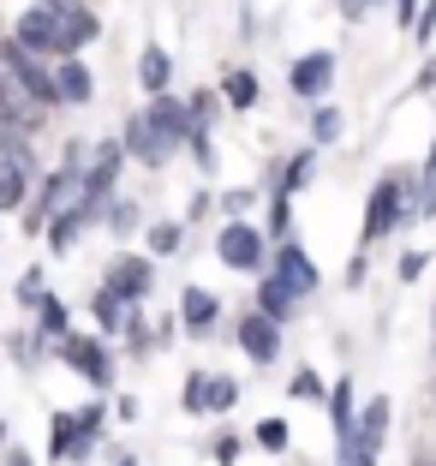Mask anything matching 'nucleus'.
Returning <instances> with one entry per match:
<instances>
[{"label": "nucleus", "instance_id": "obj_1", "mask_svg": "<svg viewBox=\"0 0 436 466\" xmlns=\"http://www.w3.org/2000/svg\"><path fill=\"white\" fill-rule=\"evenodd\" d=\"M96 36V13L90 6H36V13H25L18 18V30H13V42L25 48V55H36V60H72L84 48V42Z\"/></svg>", "mask_w": 436, "mask_h": 466}, {"label": "nucleus", "instance_id": "obj_2", "mask_svg": "<svg viewBox=\"0 0 436 466\" xmlns=\"http://www.w3.org/2000/svg\"><path fill=\"white\" fill-rule=\"evenodd\" d=\"M0 72H6V78L18 84V96L25 102H36V108H60V90H55V72L42 66L36 55H25V48H18L13 36L0 42Z\"/></svg>", "mask_w": 436, "mask_h": 466}, {"label": "nucleus", "instance_id": "obj_3", "mask_svg": "<svg viewBox=\"0 0 436 466\" xmlns=\"http://www.w3.org/2000/svg\"><path fill=\"white\" fill-rule=\"evenodd\" d=\"M407 192H412V179H407V174H389L377 192H370V204H365V246H377L382 233H395L401 221L412 216Z\"/></svg>", "mask_w": 436, "mask_h": 466}, {"label": "nucleus", "instance_id": "obj_4", "mask_svg": "<svg viewBox=\"0 0 436 466\" xmlns=\"http://www.w3.org/2000/svg\"><path fill=\"white\" fill-rule=\"evenodd\" d=\"M216 258L228 263V269H263V233L251 228V221H228L221 228V239H216Z\"/></svg>", "mask_w": 436, "mask_h": 466}, {"label": "nucleus", "instance_id": "obj_5", "mask_svg": "<svg viewBox=\"0 0 436 466\" xmlns=\"http://www.w3.org/2000/svg\"><path fill=\"white\" fill-rule=\"evenodd\" d=\"M329 84H335V55H329V48L305 55L299 66L287 72V90H293V96H305V102H317V96L329 90Z\"/></svg>", "mask_w": 436, "mask_h": 466}, {"label": "nucleus", "instance_id": "obj_6", "mask_svg": "<svg viewBox=\"0 0 436 466\" xmlns=\"http://www.w3.org/2000/svg\"><path fill=\"white\" fill-rule=\"evenodd\" d=\"M102 288H108V293H114L120 305H137L144 293L156 288V269H150L144 258H120V263L108 269V281H102Z\"/></svg>", "mask_w": 436, "mask_h": 466}, {"label": "nucleus", "instance_id": "obj_7", "mask_svg": "<svg viewBox=\"0 0 436 466\" xmlns=\"http://www.w3.org/2000/svg\"><path fill=\"white\" fill-rule=\"evenodd\" d=\"M144 120H150V132L162 137L167 150L191 137V108H186V102H174V96H156L150 108H144Z\"/></svg>", "mask_w": 436, "mask_h": 466}, {"label": "nucleus", "instance_id": "obj_8", "mask_svg": "<svg viewBox=\"0 0 436 466\" xmlns=\"http://www.w3.org/2000/svg\"><path fill=\"white\" fill-rule=\"evenodd\" d=\"M239 347L251 353V365H275V353H281V323H269V317H239Z\"/></svg>", "mask_w": 436, "mask_h": 466}, {"label": "nucleus", "instance_id": "obj_9", "mask_svg": "<svg viewBox=\"0 0 436 466\" xmlns=\"http://www.w3.org/2000/svg\"><path fill=\"white\" fill-rule=\"evenodd\" d=\"M60 353H66V365L72 370H84V377H90L96 389H108L114 383V359H108V347H96V341H60Z\"/></svg>", "mask_w": 436, "mask_h": 466}, {"label": "nucleus", "instance_id": "obj_10", "mask_svg": "<svg viewBox=\"0 0 436 466\" xmlns=\"http://www.w3.org/2000/svg\"><path fill=\"white\" fill-rule=\"evenodd\" d=\"M382 437H389V400H370V407L359 412V425H353V442H347L341 454H370V461H377Z\"/></svg>", "mask_w": 436, "mask_h": 466}, {"label": "nucleus", "instance_id": "obj_11", "mask_svg": "<svg viewBox=\"0 0 436 466\" xmlns=\"http://www.w3.org/2000/svg\"><path fill=\"white\" fill-rule=\"evenodd\" d=\"M275 275H281L287 288H299V293H311V288H317V263L305 258V246L293 239V233H287L281 251H275Z\"/></svg>", "mask_w": 436, "mask_h": 466}, {"label": "nucleus", "instance_id": "obj_12", "mask_svg": "<svg viewBox=\"0 0 436 466\" xmlns=\"http://www.w3.org/2000/svg\"><path fill=\"white\" fill-rule=\"evenodd\" d=\"M120 150H126V156H137L144 167H162V162H167V144L150 132V120H144V114H132V120H126V132H120Z\"/></svg>", "mask_w": 436, "mask_h": 466}, {"label": "nucleus", "instance_id": "obj_13", "mask_svg": "<svg viewBox=\"0 0 436 466\" xmlns=\"http://www.w3.org/2000/svg\"><path fill=\"white\" fill-rule=\"evenodd\" d=\"M299 311V288H287L281 275H269L258 288V317H269V323H287V317Z\"/></svg>", "mask_w": 436, "mask_h": 466}, {"label": "nucleus", "instance_id": "obj_14", "mask_svg": "<svg viewBox=\"0 0 436 466\" xmlns=\"http://www.w3.org/2000/svg\"><path fill=\"white\" fill-rule=\"evenodd\" d=\"M216 317H221V305H216V293H209V288H186V293H179V323H186L191 335H204Z\"/></svg>", "mask_w": 436, "mask_h": 466}, {"label": "nucleus", "instance_id": "obj_15", "mask_svg": "<svg viewBox=\"0 0 436 466\" xmlns=\"http://www.w3.org/2000/svg\"><path fill=\"white\" fill-rule=\"evenodd\" d=\"M48 454H55V461H84V454H90V437L78 431V412H60V419H55V442H48Z\"/></svg>", "mask_w": 436, "mask_h": 466}, {"label": "nucleus", "instance_id": "obj_16", "mask_svg": "<svg viewBox=\"0 0 436 466\" xmlns=\"http://www.w3.org/2000/svg\"><path fill=\"white\" fill-rule=\"evenodd\" d=\"M323 407H329V419H335V442L347 449V442H353V425H359V419H353V383L341 377V383L323 395Z\"/></svg>", "mask_w": 436, "mask_h": 466}, {"label": "nucleus", "instance_id": "obj_17", "mask_svg": "<svg viewBox=\"0 0 436 466\" xmlns=\"http://www.w3.org/2000/svg\"><path fill=\"white\" fill-rule=\"evenodd\" d=\"M55 90H60V102H90V72H84V60H60V72H55Z\"/></svg>", "mask_w": 436, "mask_h": 466}, {"label": "nucleus", "instance_id": "obj_18", "mask_svg": "<svg viewBox=\"0 0 436 466\" xmlns=\"http://www.w3.org/2000/svg\"><path fill=\"white\" fill-rule=\"evenodd\" d=\"M0 126H13V132H30V108H25V96H18V84L0 72Z\"/></svg>", "mask_w": 436, "mask_h": 466}, {"label": "nucleus", "instance_id": "obj_19", "mask_svg": "<svg viewBox=\"0 0 436 466\" xmlns=\"http://www.w3.org/2000/svg\"><path fill=\"white\" fill-rule=\"evenodd\" d=\"M137 78H144V90H150V96H162L167 78H174V60H167L162 48H144V60H137Z\"/></svg>", "mask_w": 436, "mask_h": 466}, {"label": "nucleus", "instance_id": "obj_20", "mask_svg": "<svg viewBox=\"0 0 436 466\" xmlns=\"http://www.w3.org/2000/svg\"><path fill=\"white\" fill-rule=\"evenodd\" d=\"M221 96H228V108H251L258 102V78L251 72H228L221 78Z\"/></svg>", "mask_w": 436, "mask_h": 466}, {"label": "nucleus", "instance_id": "obj_21", "mask_svg": "<svg viewBox=\"0 0 436 466\" xmlns=\"http://www.w3.org/2000/svg\"><path fill=\"white\" fill-rule=\"evenodd\" d=\"M90 311H96V323H102V329H126V305L114 299L108 288H102V293L90 299Z\"/></svg>", "mask_w": 436, "mask_h": 466}, {"label": "nucleus", "instance_id": "obj_22", "mask_svg": "<svg viewBox=\"0 0 436 466\" xmlns=\"http://www.w3.org/2000/svg\"><path fill=\"white\" fill-rule=\"evenodd\" d=\"M18 198H25V167H13V162H0V209H13Z\"/></svg>", "mask_w": 436, "mask_h": 466}, {"label": "nucleus", "instance_id": "obj_23", "mask_svg": "<svg viewBox=\"0 0 436 466\" xmlns=\"http://www.w3.org/2000/svg\"><path fill=\"white\" fill-rule=\"evenodd\" d=\"M179 400H186V412H209V370H191Z\"/></svg>", "mask_w": 436, "mask_h": 466}, {"label": "nucleus", "instance_id": "obj_24", "mask_svg": "<svg viewBox=\"0 0 436 466\" xmlns=\"http://www.w3.org/2000/svg\"><path fill=\"white\" fill-rule=\"evenodd\" d=\"M239 407V383L233 377H209V412H233Z\"/></svg>", "mask_w": 436, "mask_h": 466}, {"label": "nucleus", "instance_id": "obj_25", "mask_svg": "<svg viewBox=\"0 0 436 466\" xmlns=\"http://www.w3.org/2000/svg\"><path fill=\"white\" fill-rule=\"evenodd\" d=\"M258 442H263L269 454H281L287 442H293V431H287V419H263V425H258Z\"/></svg>", "mask_w": 436, "mask_h": 466}, {"label": "nucleus", "instance_id": "obj_26", "mask_svg": "<svg viewBox=\"0 0 436 466\" xmlns=\"http://www.w3.org/2000/svg\"><path fill=\"white\" fill-rule=\"evenodd\" d=\"M36 317H42V335H66V305H60L55 293L36 305Z\"/></svg>", "mask_w": 436, "mask_h": 466}, {"label": "nucleus", "instance_id": "obj_27", "mask_svg": "<svg viewBox=\"0 0 436 466\" xmlns=\"http://www.w3.org/2000/svg\"><path fill=\"white\" fill-rule=\"evenodd\" d=\"M311 137H317V144L341 137V114H335V108H317V114H311Z\"/></svg>", "mask_w": 436, "mask_h": 466}, {"label": "nucleus", "instance_id": "obj_28", "mask_svg": "<svg viewBox=\"0 0 436 466\" xmlns=\"http://www.w3.org/2000/svg\"><path fill=\"white\" fill-rule=\"evenodd\" d=\"M293 395H299V400H323L329 389H323V377H317V370H293Z\"/></svg>", "mask_w": 436, "mask_h": 466}, {"label": "nucleus", "instance_id": "obj_29", "mask_svg": "<svg viewBox=\"0 0 436 466\" xmlns=\"http://www.w3.org/2000/svg\"><path fill=\"white\" fill-rule=\"evenodd\" d=\"M78 228H84L78 209H60V216H55V246H72V239H78Z\"/></svg>", "mask_w": 436, "mask_h": 466}, {"label": "nucleus", "instance_id": "obj_30", "mask_svg": "<svg viewBox=\"0 0 436 466\" xmlns=\"http://www.w3.org/2000/svg\"><path fill=\"white\" fill-rule=\"evenodd\" d=\"M150 251H179V221H156L150 228Z\"/></svg>", "mask_w": 436, "mask_h": 466}, {"label": "nucleus", "instance_id": "obj_31", "mask_svg": "<svg viewBox=\"0 0 436 466\" xmlns=\"http://www.w3.org/2000/svg\"><path fill=\"white\" fill-rule=\"evenodd\" d=\"M102 216H108V228H120V233H126V228L137 221V209L126 204V198H108V209H102Z\"/></svg>", "mask_w": 436, "mask_h": 466}, {"label": "nucleus", "instance_id": "obj_32", "mask_svg": "<svg viewBox=\"0 0 436 466\" xmlns=\"http://www.w3.org/2000/svg\"><path fill=\"white\" fill-rule=\"evenodd\" d=\"M126 335H132V353H150V341H156V335H150V323H144V317H126Z\"/></svg>", "mask_w": 436, "mask_h": 466}, {"label": "nucleus", "instance_id": "obj_33", "mask_svg": "<svg viewBox=\"0 0 436 466\" xmlns=\"http://www.w3.org/2000/svg\"><path fill=\"white\" fill-rule=\"evenodd\" d=\"M78 431H84V437H90V442L102 437V407H96V400H90V407L78 412Z\"/></svg>", "mask_w": 436, "mask_h": 466}, {"label": "nucleus", "instance_id": "obj_34", "mask_svg": "<svg viewBox=\"0 0 436 466\" xmlns=\"http://www.w3.org/2000/svg\"><path fill=\"white\" fill-rule=\"evenodd\" d=\"M311 179V156H299V162L287 167V179H281V192H293V186H305Z\"/></svg>", "mask_w": 436, "mask_h": 466}, {"label": "nucleus", "instance_id": "obj_35", "mask_svg": "<svg viewBox=\"0 0 436 466\" xmlns=\"http://www.w3.org/2000/svg\"><path fill=\"white\" fill-rule=\"evenodd\" d=\"M424 275V251H407V258H401V281H419Z\"/></svg>", "mask_w": 436, "mask_h": 466}, {"label": "nucleus", "instance_id": "obj_36", "mask_svg": "<svg viewBox=\"0 0 436 466\" xmlns=\"http://www.w3.org/2000/svg\"><path fill=\"white\" fill-rule=\"evenodd\" d=\"M216 461H221V466L239 461V437H216Z\"/></svg>", "mask_w": 436, "mask_h": 466}, {"label": "nucleus", "instance_id": "obj_37", "mask_svg": "<svg viewBox=\"0 0 436 466\" xmlns=\"http://www.w3.org/2000/svg\"><path fill=\"white\" fill-rule=\"evenodd\" d=\"M18 293H25V299H30V305H42V275H36V269H30V275H25V281H18Z\"/></svg>", "mask_w": 436, "mask_h": 466}, {"label": "nucleus", "instance_id": "obj_38", "mask_svg": "<svg viewBox=\"0 0 436 466\" xmlns=\"http://www.w3.org/2000/svg\"><path fill=\"white\" fill-rule=\"evenodd\" d=\"M431 30H436V0L424 6V13H419V25H412V36H424V42H431Z\"/></svg>", "mask_w": 436, "mask_h": 466}, {"label": "nucleus", "instance_id": "obj_39", "mask_svg": "<svg viewBox=\"0 0 436 466\" xmlns=\"http://www.w3.org/2000/svg\"><path fill=\"white\" fill-rule=\"evenodd\" d=\"M246 204H251V192H228V198H221V209H228V216H246Z\"/></svg>", "mask_w": 436, "mask_h": 466}, {"label": "nucleus", "instance_id": "obj_40", "mask_svg": "<svg viewBox=\"0 0 436 466\" xmlns=\"http://www.w3.org/2000/svg\"><path fill=\"white\" fill-rule=\"evenodd\" d=\"M335 6H341V13H347V18H365V13H370V6H377V0H335Z\"/></svg>", "mask_w": 436, "mask_h": 466}, {"label": "nucleus", "instance_id": "obj_41", "mask_svg": "<svg viewBox=\"0 0 436 466\" xmlns=\"http://www.w3.org/2000/svg\"><path fill=\"white\" fill-rule=\"evenodd\" d=\"M395 13H401V25H419V0H395Z\"/></svg>", "mask_w": 436, "mask_h": 466}, {"label": "nucleus", "instance_id": "obj_42", "mask_svg": "<svg viewBox=\"0 0 436 466\" xmlns=\"http://www.w3.org/2000/svg\"><path fill=\"white\" fill-rule=\"evenodd\" d=\"M341 466H377L370 454H341Z\"/></svg>", "mask_w": 436, "mask_h": 466}, {"label": "nucleus", "instance_id": "obj_43", "mask_svg": "<svg viewBox=\"0 0 436 466\" xmlns=\"http://www.w3.org/2000/svg\"><path fill=\"white\" fill-rule=\"evenodd\" d=\"M6 466H30V461H25V454H6Z\"/></svg>", "mask_w": 436, "mask_h": 466}, {"label": "nucleus", "instance_id": "obj_44", "mask_svg": "<svg viewBox=\"0 0 436 466\" xmlns=\"http://www.w3.org/2000/svg\"><path fill=\"white\" fill-rule=\"evenodd\" d=\"M412 466H436V454H419V461H412Z\"/></svg>", "mask_w": 436, "mask_h": 466}, {"label": "nucleus", "instance_id": "obj_45", "mask_svg": "<svg viewBox=\"0 0 436 466\" xmlns=\"http://www.w3.org/2000/svg\"><path fill=\"white\" fill-rule=\"evenodd\" d=\"M6 442H13V431H6V425H0V449H6Z\"/></svg>", "mask_w": 436, "mask_h": 466}]
</instances>
